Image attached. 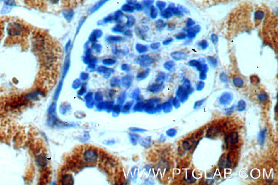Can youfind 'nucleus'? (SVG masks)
<instances>
[{
  "instance_id": "obj_1",
  "label": "nucleus",
  "mask_w": 278,
  "mask_h": 185,
  "mask_svg": "<svg viewBox=\"0 0 278 185\" xmlns=\"http://www.w3.org/2000/svg\"><path fill=\"white\" fill-rule=\"evenodd\" d=\"M32 48L35 53H42L46 49V42L44 37L41 34H37L32 41Z\"/></svg>"
},
{
  "instance_id": "obj_2",
  "label": "nucleus",
  "mask_w": 278,
  "mask_h": 185,
  "mask_svg": "<svg viewBox=\"0 0 278 185\" xmlns=\"http://www.w3.org/2000/svg\"><path fill=\"white\" fill-rule=\"evenodd\" d=\"M22 31L23 28L22 25L18 22H11L8 26V34L11 37L19 36L22 33Z\"/></svg>"
},
{
  "instance_id": "obj_3",
  "label": "nucleus",
  "mask_w": 278,
  "mask_h": 185,
  "mask_svg": "<svg viewBox=\"0 0 278 185\" xmlns=\"http://www.w3.org/2000/svg\"><path fill=\"white\" fill-rule=\"evenodd\" d=\"M106 161L104 164V168L108 174L115 173L117 170V163L115 160L111 157H106Z\"/></svg>"
},
{
  "instance_id": "obj_4",
  "label": "nucleus",
  "mask_w": 278,
  "mask_h": 185,
  "mask_svg": "<svg viewBox=\"0 0 278 185\" xmlns=\"http://www.w3.org/2000/svg\"><path fill=\"white\" fill-rule=\"evenodd\" d=\"M239 141V136L237 132H231L227 135L225 138L226 144L227 146H232L236 144Z\"/></svg>"
},
{
  "instance_id": "obj_5",
  "label": "nucleus",
  "mask_w": 278,
  "mask_h": 185,
  "mask_svg": "<svg viewBox=\"0 0 278 185\" xmlns=\"http://www.w3.org/2000/svg\"><path fill=\"white\" fill-rule=\"evenodd\" d=\"M196 143V140L193 137H190L185 138L182 143V147L185 150H190L192 148Z\"/></svg>"
},
{
  "instance_id": "obj_6",
  "label": "nucleus",
  "mask_w": 278,
  "mask_h": 185,
  "mask_svg": "<svg viewBox=\"0 0 278 185\" xmlns=\"http://www.w3.org/2000/svg\"><path fill=\"white\" fill-rule=\"evenodd\" d=\"M233 95L229 92H225L220 97L219 102L220 103L224 105H228L233 100Z\"/></svg>"
},
{
  "instance_id": "obj_7",
  "label": "nucleus",
  "mask_w": 278,
  "mask_h": 185,
  "mask_svg": "<svg viewBox=\"0 0 278 185\" xmlns=\"http://www.w3.org/2000/svg\"><path fill=\"white\" fill-rule=\"evenodd\" d=\"M177 97L179 100L180 102H184L187 100L188 92L186 91L185 90H184L182 87H180L177 92Z\"/></svg>"
},
{
  "instance_id": "obj_8",
  "label": "nucleus",
  "mask_w": 278,
  "mask_h": 185,
  "mask_svg": "<svg viewBox=\"0 0 278 185\" xmlns=\"http://www.w3.org/2000/svg\"><path fill=\"white\" fill-rule=\"evenodd\" d=\"M220 132V130L219 129V128L217 126H211L207 133V136L209 138H214V137L217 136L219 135V133Z\"/></svg>"
},
{
  "instance_id": "obj_9",
  "label": "nucleus",
  "mask_w": 278,
  "mask_h": 185,
  "mask_svg": "<svg viewBox=\"0 0 278 185\" xmlns=\"http://www.w3.org/2000/svg\"><path fill=\"white\" fill-rule=\"evenodd\" d=\"M36 162H37V165L39 166L43 167L45 166L47 164L46 157L44 154H41V155L38 156L37 157Z\"/></svg>"
},
{
  "instance_id": "obj_10",
  "label": "nucleus",
  "mask_w": 278,
  "mask_h": 185,
  "mask_svg": "<svg viewBox=\"0 0 278 185\" xmlns=\"http://www.w3.org/2000/svg\"><path fill=\"white\" fill-rule=\"evenodd\" d=\"M266 129H264L262 131L260 132L259 134L258 135L257 137V141L260 145H263L265 141V137H266Z\"/></svg>"
},
{
  "instance_id": "obj_11",
  "label": "nucleus",
  "mask_w": 278,
  "mask_h": 185,
  "mask_svg": "<svg viewBox=\"0 0 278 185\" xmlns=\"http://www.w3.org/2000/svg\"><path fill=\"white\" fill-rule=\"evenodd\" d=\"M172 56L174 59L176 60H179L185 59L187 54L184 52H176L174 53L173 54H172Z\"/></svg>"
},
{
  "instance_id": "obj_12",
  "label": "nucleus",
  "mask_w": 278,
  "mask_h": 185,
  "mask_svg": "<svg viewBox=\"0 0 278 185\" xmlns=\"http://www.w3.org/2000/svg\"><path fill=\"white\" fill-rule=\"evenodd\" d=\"M233 83L236 87L242 88L243 86L244 82L242 78L240 77H235L233 79Z\"/></svg>"
},
{
  "instance_id": "obj_13",
  "label": "nucleus",
  "mask_w": 278,
  "mask_h": 185,
  "mask_svg": "<svg viewBox=\"0 0 278 185\" xmlns=\"http://www.w3.org/2000/svg\"><path fill=\"white\" fill-rule=\"evenodd\" d=\"M246 107V103L244 100H240L237 105V109L238 111H242L245 110Z\"/></svg>"
},
{
  "instance_id": "obj_14",
  "label": "nucleus",
  "mask_w": 278,
  "mask_h": 185,
  "mask_svg": "<svg viewBox=\"0 0 278 185\" xmlns=\"http://www.w3.org/2000/svg\"><path fill=\"white\" fill-rule=\"evenodd\" d=\"M186 181L187 182H189V184H192L194 182L196 181V180L193 178L192 175V173L190 170H189L187 172V174H186V177L185 179Z\"/></svg>"
},
{
  "instance_id": "obj_15",
  "label": "nucleus",
  "mask_w": 278,
  "mask_h": 185,
  "mask_svg": "<svg viewBox=\"0 0 278 185\" xmlns=\"http://www.w3.org/2000/svg\"><path fill=\"white\" fill-rule=\"evenodd\" d=\"M189 65L191 66L195 67L199 71H200L203 65H202L199 61L197 60H192L189 62Z\"/></svg>"
},
{
  "instance_id": "obj_16",
  "label": "nucleus",
  "mask_w": 278,
  "mask_h": 185,
  "mask_svg": "<svg viewBox=\"0 0 278 185\" xmlns=\"http://www.w3.org/2000/svg\"><path fill=\"white\" fill-rule=\"evenodd\" d=\"M182 88L184 90H185L186 91H187L188 92L191 90V85H190V83L188 80H185V82H184L183 85L182 86Z\"/></svg>"
},
{
  "instance_id": "obj_17",
  "label": "nucleus",
  "mask_w": 278,
  "mask_h": 185,
  "mask_svg": "<svg viewBox=\"0 0 278 185\" xmlns=\"http://www.w3.org/2000/svg\"><path fill=\"white\" fill-rule=\"evenodd\" d=\"M12 8H13V7H11L9 6H8L7 4H4V7L2 8V9L1 11V14H7V13L11 11Z\"/></svg>"
},
{
  "instance_id": "obj_18",
  "label": "nucleus",
  "mask_w": 278,
  "mask_h": 185,
  "mask_svg": "<svg viewBox=\"0 0 278 185\" xmlns=\"http://www.w3.org/2000/svg\"><path fill=\"white\" fill-rule=\"evenodd\" d=\"M258 98L261 102H265L268 100V97L265 93H261L259 95Z\"/></svg>"
},
{
  "instance_id": "obj_19",
  "label": "nucleus",
  "mask_w": 278,
  "mask_h": 185,
  "mask_svg": "<svg viewBox=\"0 0 278 185\" xmlns=\"http://www.w3.org/2000/svg\"><path fill=\"white\" fill-rule=\"evenodd\" d=\"M166 133H167V135L168 136L174 137L177 133V130L175 129L174 128H172L171 129L168 130Z\"/></svg>"
},
{
  "instance_id": "obj_20",
  "label": "nucleus",
  "mask_w": 278,
  "mask_h": 185,
  "mask_svg": "<svg viewBox=\"0 0 278 185\" xmlns=\"http://www.w3.org/2000/svg\"><path fill=\"white\" fill-rule=\"evenodd\" d=\"M173 105L174 107L176 109H178L180 107V100L177 98H175L173 100Z\"/></svg>"
},
{
  "instance_id": "obj_21",
  "label": "nucleus",
  "mask_w": 278,
  "mask_h": 185,
  "mask_svg": "<svg viewBox=\"0 0 278 185\" xmlns=\"http://www.w3.org/2000/svg\"><path fill=\"white\" fill-rule=\"evenodd\" d=\"M164 110H165V112H169L172 110V106H171V104L169 103H167L165 104V105L164 106Z\"/></svg>"
},
{
  "instance_id": "obj_22",
  "label": "nucleus",
  "mask_w": 278,
  "mask_h": 185,
  "mask_svg": "<svg viewBox=\"0 0 278 185\" xmlns=\"http://www.w3.org/2000/svg\"><path fill=\"white\" fill-rule=\"evenodd\" d=\"M208 61H209V63H210L212 65L214 66H215L217 65V60H216V59L215 58H213V57H209V58H208Z\"/></svg>"
},
{
  "instance_id": "obj_23",
  "label": "nucleus",
  "mask_w": 278,
  "mask_h": 185,
  "mask_svg": "<svg viewBox=\"0 0 278 185\" xmlns=\"http://www.w3.org/2000/svg\"><path fill=\"white\" fill-rule=\"evenodd\" d=\"M5 4H7L8 6H9L11 7H14L16 6L15 0H7L5 2Z\"/></svg>"
},
{
  "instance_id": "obj_24",
  "label": "nucleus",
  "mask_w": 278,
  "mask_h": 185,
  "mask_svg": "<svg viewBox=\"0 0 278 185\" xmlns=\"http://www.w3.org/2000/svg\"><path fill=\"white\" fill-rule=\"evenodd\" d=\"M204 100H199V101H197L196 102L195 104V105H194V109H197L198 108L202 106V105L203 104V103H204Z\"/></svg>"
},
{
  "instance_id": "obj_25",
  "label": "nucleus",
  "mask_w": 278,
  "mask_h": 185,
  "mask_svg": "<svg viewBox=\"0 0 278 185\" xmlns=\"http://www.w3.org/2000/svg\"><path fill=\"white\" fill-rule=\"evenodd\" d=\"M263 17V13L262 11H257L255 13V18L257 20H261Z\"/></svg>"
},
{
  "instance_id": "obj_26",
  "label": "nucleus",
  "mask_w": 278,
  "mask_h": 185,
  "mask_svg": "<svg viewBox=\"0 0 278 185\" xmlns=\"http://www.w3.org/2000/svg\"><path fill=\"white\" fill-rule=\"evenodd\" d=\"M174 66V63L172 61H169V62H167L166 65H165V67H166V68L170 70H171V68L173 67Z\"/></svg>"
},
{
  "instance_id": "obj_27",
  "label": "nucleus",
  "mask_w": 278,
  "mask_h": 185,
  "mask_svg": "<svg viewBox=\"0 0 278 185\" xmlns=\"http://www.w3.org/2000/svg\"><path fill=\"white\" fill-rule=\"evenodd\" d=\"M204 85H205V84H204V83L203 82H199V83H198V84L197 85V90H198V91L202 90V89L204 88Z\"/></svg>"
},
{
  "instance_id": "obj_28",
  "label": "nucleus",
  "mask_w": 278,
  "mask_h": 185,
  "mask_svg": "<svg viewBox=\"0 0 278 185\" xmlns=\"http://www.w3.org/2000/svg\"><path fill=\"white\" fill-rule=\"evenodd\" d=\"M220 79L221 80V81L223 82H228V78H227V77H226V74L224 73H221V75H220Z\"/></svg>"
},
{
  "instance_id": "obj_29",
  "label": "nucleus",
  "mask_w": 278,
  "mask_h": 185,
  "mask_svg": "<svg viewBox=\"0 0 278 185\" xmlns=\"http://www.w3.org/2000/svg\"><path fill=\"white\" fill-rule=\"evenodd\" d=\"M234 106H233L231 108L226 109V110H225V111H226V115H230V114H231L233 112V111H234Z\"/></svg>"
},
{
  "instance_id": "obj_30",
  "label": "nucleus",
  "mask_w": 278,
  "mask_h": 185,
  "mask_svg": "<svg viewBox=\"0 0 278 185\" xmlns=\"http://www.w3.org/2000/svg\"><path fill=\"white\" fill-rule=\"evenodd\" d=\"M252 83L253 84H257L259 82V79L256 76H253L251 78Z\"/></svg>"
},
{
  "instance_id": "obj_31",
  "label": "nucleus",
  "mask_w": 278,
  "mask_h": 185,
  "mask_svg": "<svg viewBox=\"0 0 278 185\" xmlns=\"http://www.w3.org/2000/svg\"><path fill=\"white\" fill-rule=\"evenodd\" d=\"M212 40L213 43L216 44V43L217 42V40H218V37H217V35H215V34L212 35Z\"/></svg>"
},
{
  "instance_id": "obj_32",
  "label": "nucleus",
  "mask_w": 278,
  "mask_h": 185,
  "mask_svg": "<svg viewBox=\"0 0 278 185\" xmlns=\"http://www.w3.org/2000/svg\"><path fill=\"white\" fill-rule=\"evenodd\" d=\"M206 72H200V76H199V77H200V79L202 80H204L205 79V78L207 77V76H206Z\"/></svg>"
},
{
  "instance_id": "obj_33",
  "label": "nucleus",
  "mask_w": 278,
  "mask_h": 185,
  "mask_svg": "<svg viewBox=\"0 0 278 185\" xmlns=\"http://www.w3.org/2000/svg\"><path fill=\"white\" fill-rule=\"evenodd\" d=\"M200 46H202L203 47V48H205L208 46V43H207V41L204 40V41H203L200 42Z\"/></svg>"
},
{
  "instance_id": "obj_34",
  "label": "nucleus",
  "mask_w": 278,
  "mask_h": 185,
  "mask_svg": "<svg viewBox=\"0 0 278 185\" xmlns=\"http://www.w3.org/2000/svg\"><path fill=\"white\" fill-rule=\"evenodd\" d=\"M185 37L186 35L185 34L180 33L179 34L178 36L177 37V39H184V38Z\"/></svg>"
},
{
  "instance_id": "obj_35",
  "label": "nucleus",
  "mask_w": 278,
  "mask_h": 185,
  "mask_svg": "<svg viewBox=\"0 0 278 185\" xmlns=\"http://www.w3.org/2000/svg\"><path fill=\"white\" fill-rule=\"evenodd\" d=\"M52 4H56L59 0H48Z\"/></svg>"
},
{
  "instance_id": "obj_36",
  "label": "nucleus",
  "mask_w": 278,
  "mask_h": 185,
  "mask_svg": "<svg viewBox=\"0 0 278 185\" xmlns=\"http://www.w3.org/2000/svg\"><path fill=\"white\" fill-rule=\"evenodd\" d=\"M1 34H2V30H1V28H0V37L1 36Z\"/></svg>"
},
{
  "instance_id": "obj_37",
  "label": "nucleus",
  "mask_w": 278,
  "mask_h": 185,
  "mask_svg": "<svg viewBox=\"0 0 278 185\" xmlns=\"http://www.w3.org/2000/svg\"><path fill=\"white\" fill-rule=\"evenodd\" d=\"M4 0H0V2H2V1H4Z\"/></svg>"
}]
</instances>
